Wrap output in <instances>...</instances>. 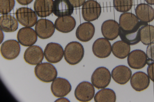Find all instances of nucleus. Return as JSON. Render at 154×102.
Returning <instances> with one entry per match:
<instances>
[{
    "label": "nucleus",
    "instance_id": "473e14b6",
    "mask_svg": "<svg viewBox=\"0 0 154 102\" xmlns=\"http://www.w3.org/2000/svg\"><path fill=\"white\" fill-rule=\"evenodd\" d=\"M74 8L79 7L82 5L86 0H69Z\"/></svg>",
    "mask_w": 154,
    "mask_h": 102
},
{
    "label": "nucleus",
    "instance_id": "aec40b11",
    "mask_svg": "<svg viewBox=\"0 0 154 102\" xmlns=\"http://www.w3.org/2000/svg\"><path fill=\"white\" fill-rule=\"evenodd\" d=\"M119 25L122 30L129 31L136 28L140 21L134 14L130 12H125L121 14L119 18Z\"/></svg>",
    "mask_w": 154,
    "mask_h": 102
},
{
    "label": "nucleus",
    "instance_id": "ddd939ff",
    "mask_svg": "<svg viewBox=\"0 0 154 102\" xmlns=\"http://www.w3.org/2000/svg\"><path fill=\"white\" fill-rule=\"evenodd\" d=\"M43 51L42 48L37 45L30 46L25 50L23 58L26 63L35 65L41 63L44 57Z\"/></svg>",
    "mask_w": 154,
    "mask_h": 102
},
{
    "label": "nucleus",
    "instance_id": "2f4dec72",
    "mask_svg": "<svg viewBox=\"0 0 154 102\" xmlns=\"http://www.w3.org/2000/svg\"><path fill=\"white\" fill-rule=\"evenodd\" d=\"M147 71L150 79L154 82V62L151 63L148 65Z\"/></svg>",
    "mask_w": 154,
    "mask_h": 102
},
{
    "label": "nucleus",
    "instance_id": "f03ea898",
    "mask_svg": "<svg viewBox=\"0 0 154 102\" xmlns=\"http://www.w3.org/2000/svg\"><path fill=\"white\" fill-rule=\"evenodd\" d=\"M34 73L39 80L45 83L52 81L57 75V71L55 66L48 62L37 64L35 68Z\"/></svg>",
    "mask_w": 154,
    "mask_h": 102
},
{
    "label": "nucleus",
    "instance_id": "72a5a7b5",
    "mask_svg": "<svg viewBox=\"0 0 154 102\" xmlns=\"http://www.w3.org/2000/svg\"><path fill=\"white\" fill-rule=\"evenodd\" d=\"M20 4L23 5H27L31 3L33 0H16Z\"/></svg>",
    "mask_w": 154,
    "mask_h": 102
},
{
    "label": "nucleus",
    "instance_id": "0eeeda50",
    "mask_svg": "<svg viewBox=\"0 0 154 102\" xmlns=\"http://www.w3.org/2000/svg\"><path fill=\"white\" fill-rule=\"evenodd\" d=\"M20 51L19 42L14 39H9L4 42L1 45L0 52L5 59L11 60L16 58Z\"/></svg>",
    "mask_w": 154,
    "mask_h": 102
},
{
    "label": "nucleus",
    "instance_id": "393cba45",
    "mask_svg": "<svg viewBox=\"0 0 154 102\" xmlns=\"http://www.w3.org/2000/svg\"><path fill=\"white\" fill-rule=\"evenodd\" d=\"M17 20L9 14H3L0 17V29L6 32H13L18 28Z\"/></svg>",
    "mask_w": 154,
    "mask_h": 102
},
{
    "label": "nucleus",
    "instance_id": "c756f323",
    "mask_svg": "<svg viewBox=\"0 0 154 102\" xmlns=\"http://www.w3.org/2000/svg\"><path fill=\"white\" fill-rule=\"evenodd\" d=\"M15 0H0V11L1 14H7L14 8Z\"/></svg>",
    "mask_w": 154,
    "mask_h": 102
},
{
    "label": "nucleus",
    "instance_id": "5701e85b",
    "mask_svg": "<svg viewBox=\"0 0 154 102\" xmlns=\"http://www.w3.org/2000/svg\"><path fill=\"white\" fill-rule=\"evenodd\" d=\"M54 25L58 31L63 33H68L74 29L76 26V22L72 16H65L57 18Z\"/></svg>",
    "mask_w": 154,
    "mask_h": 102
},
{
    "label": "nucleus",
    "instance_id": "4468645a",
    "mask_svg": "<svg viewBox=\"0 0 154 102\" xmlns=\"http://www.w3.org/2000/svg\"><path fill=\"white\" fill-rule=\"evenodd\" d=\"M17 38L21 45L28 47L35 43L37 39V35L35 31L32 28L24 27L18 31Z\"/></svg>",
    "mask_w": 154,
    "mask_h": 102
},
{
    "label": "nucleus",
    "instance_id": "bb28decb",
    "mask_svg": "<svg viewBox=\"0 0 154 102\" xmlns=\"http://www.w3.org/2000/svg\"><path fill=\"white\" fill-rule=\"evenodd\" d=\"M140 41L144 45H148L154 41V26L148 24L140 28Z\"/></svg>",
    "mask_w": 154,
    "mask_h": 102
},
{
    "label": "nucleus",
    "instance_id": "cd10ccee",
    "mask_svg": "<svg viewBox=\"0 0 154 102\" xmlns=\"http://www.w3.org/2000/svg\"><path fill=\"white\" fill-rule=\"evenodd\" d=\"M96 102H115L116 94L114 91L109 88H104L98 91L94 98Z\"/></svg>",
    "mask_w": 154,
    "mask_h": 102
},
{
    "label": "nucleus",
    "instance_id": "e433bc0d",
    "mask_svg": "<svg viewBox=\"0 0 154 102\" xmlns=\"http://www.w3.org/2000/svg\"><path fill=\"white\" fill-rule=\"evenodd\" d=\"M149 4L154 5V0H144Z\"/></svg>",
    "mask_w": 154,
    "mask_h": 102
},
{
    "label": "nucleus",
    "instance_id": "c85d7f7f",
    "mask_svg": "<svg viewBox=\"0 0 154 102\" xmlns=\"http://www.w3.org/2000/svg\"><path fill=\"white\" fill-rule=\"evenodd\" d=\"M133 4V0H113V4L118 11L125 13L130 10Z\"/></svg>",
    "mask_w": 154,
    "mask_h": 102
},
{
    "label": "nucleus",
    "instance_id": "a211bd4d",
    "mask_svg": "<svg viewBox=\"0 0 154 102\" xmlns=\"http://www.w3.org/2000/svg\"><path fill=\"white\" fill-rule=\"evenodd\" d=\"M111 74L115 82L121 85H124L130 80L132 75V71L126 66L120 65L112 69Z\"/></svg>",
    "mask_w": 154,
    "mask_h": 102
},
{
    "label": "nucleus",
    "instance_id": "9b49d317",
    "mask_svg": "<svg viewBox=\"0 0 154 102\" xmlns=\"http://www.w3.org/2000/svg\"><path fill=\"white\" fill-rule=\"evenodd\" d=\"M147 57L145 52L140 49L132 51L127 58L129 66L135 69H139L144 67L147 64Z\"/></svg>",
    "mask_w": 154,
    "mask_h": 102
},
{
    "label": "nucleus",
    "instance_id": "b1692460",
    "mask_svg": "<svg viewBox=\"0 0 154 102\" xmlns=\"http://www.w3.org/2000/svg\"><path fill=\"white\" fill-rule=\"evenodd\" d=\"M53 0H35L34 4L35 11L38 16L43 18L53 13Z\"/></svg>",
    "mask_w": 154,
    "mask_h": 102
},
{
    "label": "nucleus",
    "instance_id": "f257e3e1",
    "mask_svg": "<svg viewBox=\"0 0 154 102\" xmlns=\"http://www.w3.org/2000/svg\"><path fill=\"white\" fill-rule=\"evenodd\" d=\"M84 54L83 46L77 41H72L68 43L65 47L64 51L65 60L72 65L79 63L82 59Z\"/></svg>",
    "mask_w": 154,
    "mask_h": 102
},
{
    "label": "nucleus",
    "instance_id": "2eb2a0df",
    "mask_svg": "<svg viewBox=\"0 0 154 102\" xmlns=\"http://www.w3.org/2000/svg\"><path fill=\"white\" fill-rule=\"evenodd\" d=\"M147 24L146 23L140 21L139 25L136 28L129 31H124L120 28L119 35L121 39L130 45H134L137 44L140 41V28Z\"/></svg>",
    "mask_w": 154,
    "mask_h": 102
},
{
    "label": "nucleus",
    "instance_id": "6e6552de",
    "mask_svg": "<svg viewBox=\"0 0 154 102\" xmlns=\"http://www.w3.org/2000/svg\"><path fill=\"white\" fill-rule=\"evenodd\" d=\"M64 51L61 45L57 43L50 42L46 46L44 55L46 60L51 63L59 62L63 58Z\"/></svg>",
    "mask_w": 154,
    "mask_h": 102
},
{
    "label": "nucleus",
    "instance_id": "7c9ffc66",
    "mask_svg": "<svg viewBox=\"0 0 154 102\" xmlns=\"http://www.w3.org/2000/svg\"><path fill=\"white\" fill-rule=\"evenodd\" d=\"M147 60V64L154 62V42L148 45L146 50Z\"/></svg>",
    "mask_w": 154,
    "mask_h": 102
},
{
    "label": "nucleus",
    "instance_id": "f704fd0d",
    "mask_svg": "<svg viewBox=\"0 0 154 102\" xmlns=\"http://www.w3.org/2000/svg\"><path fill=\"white\" fill-rule=\"evenodd\" d=\"M55 101L56 102H69L70 101L67 98H61L57 99Z\"/></svg>",
    "mask_w": 154,
    "mask_h": 102
},
{
    "label": "nucleus",
    "instance_id": "f3484780",
    "mask_svg": "<svg viewBox=\"0 0 154 102\" xmlns=\"http://www.w3.org/2000/svg\"><path fill=\"white\" fill-rule=\"evenodd\" d=\"M148 76L145 72L137 71L131 76L130 82L132 88L136 91L141 92L147 89L150 84Z\"/></svg>",
    "mask_w": 154,
    "mask_h": 102
},
{
    "label": "nucleus",
    "instance_id": "6ab92c4d",
    "mask_svg": "<svg viewBox=\"0 0 154 102\" xmlns=\"http://www.w3.org/2000/svg\"><path fill=\"white\" fill-rule=\"evenodd\" d=\"M95 28L93 24L89 22H83L77 27L75 32L76 38L82 42L89 41L93 37Z\"/></svg>",
    "mask_w": 154,
    "mask_h": 102
},
{
    "label": "nucleus",
    "instance_id": "dca6fc26",
    "mask_svg": "<svg viewBox=\"0 0 154 102\" xmlns=\"http://www.w3.org/2000/svg\"><path fill=\"white\" fill-rule=\"evenodd\" d=\"M120 26L115 20L109 19L104 21L101 27V31L103 36L108 40H113L119 35Z\"/></svg>",
    "mask_w": 154,
    "mask_h": 102
},
{
    "label": "nucleus",
    "instance_id": "20e7f679",
    "mask_svg": "<svg viewBox=\"0 0 154 102\" xmlns=\"http://www.w3.org/2000/svg\"><path fill=\"white\" fill-rule=\"evenodd\" d=\"M101 12L100 5L95 0H87L82 5V16L84 20L86 21L89 22L97 19Z\"/></svg>",
    "mask_w": 154,
    "mask_h": 102
},
{
    "label": "nucleus",
    "instance_id": "423d86ee",
    "mask_svg": "<svg viewBox=\"0 0 154 102\" xmlns=\"http://www.w3.org/2000/svg\"><path fill=\"white\" fill-rule=\"evenodd\" d=\"M94 86L90 82L83 81L80 83L76 87L74 92L76 98L81 102L91 101L95 95Z\"/></svg>",
    "mask_w": 154,
    "mask_h": 102
},
{
    "label": "nucleus",
    "instance_id": "a878e982",
    "mask_svg": "<svg viewBox=\"0 0 154 102\" xmlns=\"http://www.w3.org/2000/svg\"><path fill=\"white\" fill-rule=\"evenodd\" d=\"M131 50L130 45L122 40L117 41L112 45V51L116 57L123 59L129 54Z\"/></svg>",
    "mask_w": 154,
    "mask_h": 102
},
{
    "label": "nucleus",
    "instance_id": "39448f33",
    "mask_svg": "<svg viewBox=\"0 0 154 102\" xmlns=\"http://www.w3.org/2000/svg\"><path fill=\"white\" fill-rule=\"evenodd\" d=\"M15 15L20 23L26 27H32L37 21L36 13L29 8L23 7L18 8L15 12Z\"/></svg>",
    "mask_w": 154,
    "mask_h": 102
},
{
    "label": "nucleus",
    "instance_id": "7ed1b4c3",
    "mask_svg": "<svg viewBox=\"0 0 154 102\" xmlns=\"http://www.w3.org/2000/svg\"><path fill=\"white\" fill-rule=\"evenodd\" d=\"M111 80L110 71L104 67L97 68L93 72L91 78L92 83L98 89L106 87L109 84Z\"/></svg>",
    "mask_w": 154,
    "mask_h": 102
},
{
    "label": "nucleus",
    "instance_id": "412c9836",
    "mask_svg": "<svg viewBox=\"0 0 154 102\" xmlns=\"http://www.w3.org/2000/svg\"><path fill=\"white\" fill-rule=\"evenodd\" d=\"M74 8L69 0H55L53 13L58 17L71 16L73 13Z\"/></svg>",
    "mask_w": 154,
    "mask_h": 102
},
{
    "label": "nucleus",
    "instance_id": "9d476101",
    "mask_svg": "<svg viewBox=\"0 0 154 102\" xmlns=\"http://www.w3.org/2000/svg\"><path fill=\"white\" fill-rule=\"evenodd\" d=\"M55 30L54 25L50 20L45 19H38L35 26V31L40 39H45L51 37Z\"/></svg>",
    "mask_w": 154,
    "mask_h": 102
},
{
    "label": "nucleus",
    "instance_id": "f8f14e48",
    "mask_svg": "<svg viewBox=\"0 0 154 102\" xmlns=\"http://www.w3.org/2000/svg\"><path fill=\"white\" fill-rule=\"evenodd\" d=\"M94 54L98 58H105L109 57L112 51L110 42L106 39L100 38L97 39L94 42L92 47Z\"/></svg>",
    "mask_w": 154,
    "mask_h": 102
},
{
    "label": "nucleus",
    "instance_id": "c9c22d12",
    "mask_svg": "<svg viewBox=\"0 0 154 102\" xmlns=\"http://www.w3.org/2000/svg\"><path fill=\"white\" fill-rule=\"evenodd\" d=\"M2 31L0 29V43L3 41L4 38V34Z\"/></svg>",
    "mask_w": 154,
    "mask_h": 102
},
{
    "label": "nucleus",
    "instance_id": "1a4fd4ad",
    "mask_svg": "<svg viewBox=\"0 0 154 102\" xmlns=\"http://www.w3.org/2000/svg\"><path fill=\"white\" fill-rule=\"evenodd\" d=\"M51 90L54 96L57 98L63 97L71 91V85L67 79L62 77H56L51 84Z\"/></svg>",
    "mask_w": 154,
    "mask_h": 102
},
{
    "label": "nucleus",
    "instance_id": "4be33fe9",
    "mask_svg": "<svg viewBox=\"0 0 154 102\" xmlns=\"http://www.w3.org/2000/svg\"><path fill=\"white\" fill-rule=\"evenodd\" d=\"M135 13L138 19L142 22L147 23L154 19V9L148 4H138L135 8Z\"/></svg>",
    "mask_w": 154,
    "mask_h": 102
}]
</instances>
